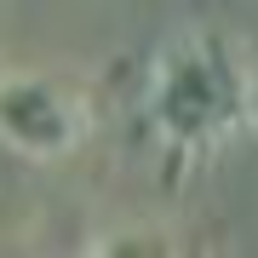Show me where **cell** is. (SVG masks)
<instances>
[{
  "mask_svg": "<svg viewBox=\"0 0 258 258\" xmlns=\"http://www.w3.org/2000/svg\"><path fill=\"white\" fill-rule=\"evenodd\" d=\"M81 103L52 81H6L0 86V132L29 155H63L81 138Z\"/></svg>",
  "mask_w": 258,
  "mask_h": 258,
  "instance_id": "cell-2",
  "label": "cell"
},
{
  "mask_svg": "<svg viewBox=\"0 0 258 258\" xmlns=\"http://www.w3.org/2000/svg\"><path fill=\"white\" fill-rule=\"evenodd\" d=\"M252 103V86L218 35H184L155 69V126L178 144H207L230 132Z\"/></svg>",
  "mask_w": 258,
  "mask_h": 258,
  "instance_id": "cell-1",
  "label": "cell"
}]
</instances>
